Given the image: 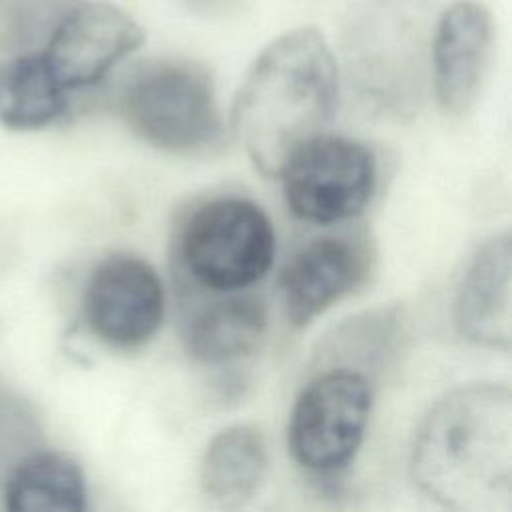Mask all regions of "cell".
Returning a JSON list of instances; mask_svg holds the SVG:
<instances>
[{"mask_svg": "<svg viewBox=\"0 0 512 512\" xmlns=\"http://www.w3.org/2000/svg\"><path fill=\"white\" fill-rule=\"evenodd\" d=\"M410 474L446 512H510V390L480 382L444 394L416 430Z\"/></svg>", "mask_w": 512, "mask_h": 512, "instance_id": "1", "label": "cell"}, {"mask_svg": "<svg viewBox=\"0 0 512 512\" xmlns=\"http://www.w3.org/2000/svg\"><path fill=\"white\" fill-rule=\"evenodd\" d=\"M338 102V68L324 36L312 26L270 40L238 86L230 124L252 164L278 174L308 138L324 132Z\"/></svg>", "mask_w": 512, "mask_h": 512, "instance_id": "2", "label": "cell"}, {"mask_svg": "<svg viewBox=\"0 0 512 512\" xmlns=\"http://www.w3.org/2000/svg\"><path fill=\"white\" fill-rule=\"evenodd\" d=\"M172 256L178 274L192 286L212 294L244 292L274 264V224L252 198L214 194L178 218Z\"/></svg>", "mask_w": 512, "mask_h": 512, "instance_id": "3", "label": "cell"}, {"mask_svg": "<svg viewBox=\"0 0 512 512\" xmlns=\"http://www.w3.org/2000/svg\"><path fill=\"white\" fill-rule=\"evenodd\" d=\"M118 114L140 140L170 154H202L224 138L212 74L198 62L158 58L128 74Z\"/></svg>", "mask_w": 512, "mask_h": 512, "instance_id": "4", "label": "cell"}, {"mask_svg": "<svg viewBox=\"0 0 512 512\" xmlns=\"http://www.w3.org/2000/svg\"><path fill=\"white\" fill-rule=\"evenodd\" d=\"M276 178L294 218L330 228L368 208L378 188V160L356 138L320 132L282 162Z\"/></svg>", "mask_w": 512, "mask_h": 512, "instance_id": "5", "label": "cell"}, {"mask_svg": "<svg viewBox=\"0 0 512 512\" xmlns=\"http://www.w3.org/2000/svg\"><path fill=\"white\" fill-rule=\"evenodd\" d=\"M372 408V386L364 374L326 368L300 392L288 426L290 450L300 466L334 474L358 452Z\"/></svg>", "mask_w": 512, "mask_h": 512, "instance_id": "6", "label": "cell"}, {"mask_svg": "<svg viewBox=\"0 0 512 512\" xmlns=\"http://www.w3.org/2000/svg\"><path fill=\"white\" fill-rule=\"evenodd\" d=\"M164 286L154 266L128 252L104 256L90 270L82 292L88 330L108 346L138 348L162 326Z\"/></svg>", "mask_w": 512, "mask_h": 512, "instance_id": "7", "label": "cell"}, {"mask_svg": "<svg viewBox=\"0 0 512 512\" xmlns=\"http://www.w3.org/2000/svg\"><path fill=\"white\" fill-rule=\"evenodd\" d=\"M374 268V248L362 232H326L306 240L284 262L278 290L292 326H306L360 288Z\"/></svg>", "mask_w": 512, "mask_h": 512, "instance_id": "8", "label": "cell"}, {"mask_svg": "<svg viewBox=\"0 0 512 512\" xmlns=\"http://www.w3.org/2000/svg\"><path fill=\"white\" fill-rule=\"evenodd\" d=\"M144 44L138 22L120 6L86 0L52 34L44 56L66 92L100 84Z\"/></svg>", "mask_w": 512, "mask_h": 512, "instance_id": "9", "label": "cell"}, {"mask_svg": "<svg viewBox=\"0 0 512 512\" xmlns=\"http://www.w3.org/2000/svg\"><path fill=\"white\" fill-rule=\"evenodd\" d=\"M492 16L476 0H456L438 18L430 46L432 86L440 108L466 114L484 84L492 52Z\"/></svg>", "mask_w": 512, "mask_h": 512, "instance_id": "10", "label": "cell"}, {"mask_svg": "<svg viewBox=\"0 0 512 512\" xmlns=\"http://www.w3.org/2000/svg\"><path fill=\"white\" fill-rule=\"evenodd\" d=\"M510 302L512 240L504 230L474 252L456 292L454 324L466 340L506 352L512 342Z\"/></svg>", "mask_w": 512, "mask_h": 512, "instance_id": "11", "label": "cell"}, {"mask_svg": "<svg viewBox=\"0 0 512 512\" xmlns=\"http://www.w3.org/2000/svg\"><path fill=\"white\" fill-rule=\"evenodd\" d=\"M266 330L268 310L262 298L246 292L222 294L194 312L184 344L196 362L218 366L252 354Z\"/></svg>", "mask_w": 512, "mask_h": 512, "instance_id": "12", "label": "cell"}, {"mask_svg": "<svg viewBox=\"0 0 512 512\" xmlns=\"http://www.w3.org/2000/svg\"><path fill=\"white\" fill-rule=\"evenodd\" d=\"M268 466L262 434L246 424L220 430L200 462V486L220 510L244 508L258 492Z\"/></svg>", "mask_w": 512, "mask_h": 512, "instance_id": "13", "label": "cell"}, {"mask_svg": "<svg viewBox=\"0 0 512 512\" xmlns=\"http://www.w3.org/2000/svg\"><path fill=\"white\" fill-rule=\"evenodd\" d=\"M68 92L56 80L42 50L0 62V124L40 130L66 114Z\"/></svg>", "mask_w": 512, "mask_h": 512, "instance_id": "14", "label": "cell"}, {"mask_svg": "<svg viewBox=\"0 0 512 512\" xmlns=\"http://www.w3.org/2000/svg\"><path fill=\"white\" fill-rule=\"evenodd\" d=\"M4 512H86L82 468L62 452L28 454L6 480Z\"/></svg>", "mask_w": 512, "mask_h": 512, "instance_id": "15", "label": "cell"}, {"mask_svg": "<svg viewBox=\"0 0 512 512\" xmlns=\"http://www.w3.org/2000/svg\"><path fill=\"white\" fill-rule=\"evenodd\" d=\"M402 336L398 308H378L348 318L326 338L320 354L344 360L338 368L354 370L378 366L394 352ZM360 374V372H358Z\"/></svg>", "mask_w": 512, "mask_h": 512, "instance_id": "16", "label": "cell"}, {"mask_svg": "<svg viewBox=\"0 0 512 512\" xmlns=\"http://www.w3.org/2000/svg\"><path fill=\"white\" fill-rule=\"evenodd\" d=\"M86 0H0V54L44 50L56 28Z\"/></svg>", "mask_w": 512, "mask_h": 512, "instance_id": "17", "label": "cell"}, {"mask_svg": "<svg viewBox=\"0 0 512 512\" xmlns=\"http://www.w3.org/2000/svg\"><path fill=\"white\" fill-rule=\"evenodd\" d=\"M190 8L204 14H224L242 4V0H184Z\"/></svg>", "mask_w": 512, "mask_h": 512, "instance_id": "18", "label": "cell"}]
</instances>
